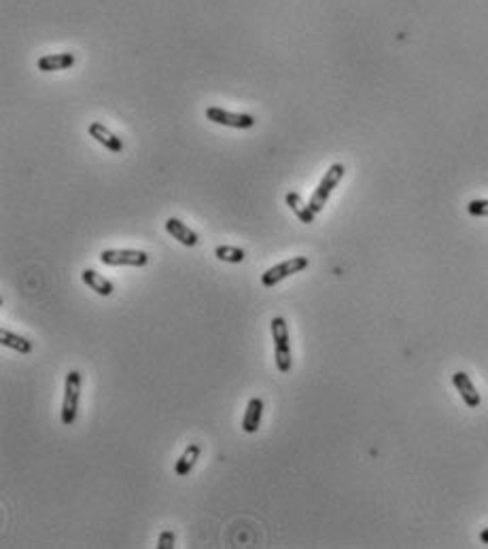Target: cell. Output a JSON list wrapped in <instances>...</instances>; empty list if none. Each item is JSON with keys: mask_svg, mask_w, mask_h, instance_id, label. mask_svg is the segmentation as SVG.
Returning <instances> with one entry per match:
<instances>
[{"mask_svg": "<svg viewBox=\"0 0 488 549\" xmlns=\"http://www.w3.org/2000/svg\"><path fill=\"white\" fill-rule=\"evenodd\" d=\"M272 331V340H274V361L280 373H289L291 371V342H289V329L287 320L282 316H274L270 322Z\"/></svg>", "mask_w": 488, "mask_h": 549, "instance_id": "obj_1", "label": "cell"}, {"mask_svg": "<svg viewBox=\"0 0 488 549\" xmlns=\"http://www.w3.org/2000/svg\"><path fill=\"white\" fill-rule=\"evenodd\" d=\"M81 388H83V377L79 371H68L64 379V401H62V425L72 427L79 416V401Z\"/></svg>", "mask_w": 488, "mask_h": 549, "instance_id": "obj_2", "label": "cell"}, {"mask_svg": "<svg viewBox=\"0 0 488 549\" xmlns=\"http://www.w3.org/2000/svg\"><path fill=\"white\" fill-rule=\"evenodd\" d=\"M344 174H346V167H344L342 163H332V165H330V170L325 172V177L320 179L318 187L314 189V193H312V197H310V202H308V206L312 208V213H314V215H318L320 210H323L325 206H327L332 191L340 185V181L344 179Z\"/></svg>", "mask_w": 488, "mask_h": 549, "instance_id": "obj_3", "label": "cell"}, {"mask_svg": "<svg viewBox=\"0 0 488 549\" xmlns=\"http://www.w3.org/2000/svg\"><path fill=\"white\" fill-rule=\"evenodd\" d=\"M100 261L111 268L130 265V268H145L149 263V255L145 250H132V248H108L100 252Z\"/></svg>", "mask_w": 488, "mask_h": 549, "instance_id": "obj_4", "label": "cell"}, {"mask_svg": "<svg viewBox=\"0 0 488 549\" xmlns=\"http://www.w3.org/2000/svg\"><path fill=\"white\" fill-rule=\"evenodd\" d=\"M306 268H308V257H291V259H287V261H282V263L272 265L270 270H266V272L261 274V284H263L266 288H272V286H276L278 282L287 280L289 276L304 272Z\"/></svg>", "mask_w": 488, "mask_h": 549, "instance_id": "obj_5", "label": "cell"}, {"mask_svg": "<svg viewBox=\"0 0 488 549\" xmlns=\"http://www.w3.org/2000/svg\"><path fill=\"white\" fill-rule=\"evenodd\" d=\"M206 119L217 123V125H225V128H234V130H251L255 128L257 119L249 113H229L221 106H209L206 108Z\"/></svg>", "mask_w": 488, "mask_h": 549, "instance_id": "obj_6", "label": "cell"}, {"mask_svg": "<svg viewBox=\"0 0 488 549\" xmlns=\"http://www.w3.org/2000/svg\"><path fill=\"white\" fill-rule=\"evenodd\" d=\"M88 132H90V136H92L98 145H102L106 151H111V153H121V151H124V140H121L119 136H115V134L106 128L104 123H100V121L90 123Z\"/></svg>", "mask_w": 488, "mask_h": 549, "instance_id": "obj_7", "label": "cell"}, {"mask_svg": "<svg viewBox=\"0 0 488 549\" xmlns=\"http://www.w3.org/2000/svg\"><path fill=\"white\" fill-rule=\"evenodd\" d=\"M453 384H455V388L459 391V395H461V399L465 401L467 407L475 409V407L482 403V397H480L478 388L473 386L471 377H469L465 371H457V373L453 375Z\"/></svg>", "mask_w": 488, "mask_h": 549, "instance_id": "obj_8", "label": "cell"}, {"mask_svg": "<svg viewBox=\"0 0 488 549\" xmlns=\"http://www.w3.org/2000/svg\"><path fill=\"white\" fill-rule=\"evenodd\" d=\"M261 416H263V401L259 397L249 399L247 409H244V418H242V431L244 433H257L261 427Z\"/></svg>", "mask_w": 488, "mask_h": 549, "instance_id": "obj_9", "label": "cell"}, {"mask_svg": "<svg viewBox=\"0 0 488 549\" xmlns=\"http://www.w3.org/2000/svg\"><path fill=\"white\" fill-rule=\"evenodd\" d=\"M166 231H168L177 242H181L183 246H189V248H193V246L200 242L197 233H195L189 225H185L181 219H177V217H170V219L166 221Z\"/></svg>", "mask_w": 488, "mask_h": 549, "instance_id": "obj_10", "label": "cell"}, {"mask_svg": "<svg viewBox=\"0 0 488 549\" xmlns=\"http://www.w3.org/2000/svg\"><path fill=\"white\" fill-rule=\"evenodd\" d=\"M74 56L72 54H49L38 58L36 66L40 72H56V70H68L74 66Z\"/></svg>", "mask_w": 488, "mask_h": 549, "instance_id": "obj_11", "label": "cell"}, {"mask_svg": "<svg viewBox=\"0 0 488 549\" xmlns=\"http://www.w3.org/2000/svg\"><path fill=\"white\" fill-rule=\"evenodd\" d=\"M200 454H202V448L197 443H189L185 448V452L181 454V458L177 460V464H174V473L179 477L189 475L193 471V467H195V462L200 460Z\"/></svg>", "mask_w": 488, "mask_h": 549, "instance_id": "obj_12", "label": "cell"}, {"mask_svg": "<svg viewBox=\"0 0 488 549\" xmlns=\"http://www.w3.org/2000/svg\"><path fill=\"white\" fill-rule=\"evenodd\" d=\"M284 202H287V206L293 210V215L302 221V223H306V225H310V223H314V213H312V208L302 199V195L298 193V191H289L287 195H284Z\"/></svg>", "mask_w": 488, "mask_h": 549, "instance_id": "obj_13", "label": "cell"}, {"mask_svg": "<svg viewBox=\"0 0 488 549\" xmlns=\"http://www.w3.org/2000/svg\"><path fill=\"white\" fill-rule=\"evenodd\" d=\"M81 280H83L94 293L102 295V297H108V295H113V290H115L113 282L106 280V278H104L102 274H98L96 270H83V272H81Z\"/></svg>", "mask_w": 488, "mask_h": 549, "instance_id": "obj_14", "label": "cell"}, {"mask_svg": "<svg viewBox=\"0 0 488 549\" xmlns=\"http://www.w3.org/2000/svg\"><path fill=\"white\" fill-rule=\"evenodd\" d=\"M0 344H3L5 348H9V350L19 352V354H30L32 352V342L30 340H26V337H22V335H17L13 331H7V329L0 331Z\"/></svg>", "mask_w": 488, "mask_h": 549, "instance_id": "obj_15", "label": "cell"}, {"mask_svg": "<svg viewBox=\"0 0 488 549\" xmlns=\"http://www.w3.org/2000/svg\"><path fill=\"white\" fill-rule=\"evenodd\" d=\"M215 257L219 261H225V263H242L244 257H247V252L238 246H217L215 248Z\"/></svg>", "mask_w": 488, "mask_h": 549, "instance_id": "obj_16", "label": "cell"}, {"mask_svg": "<svg viewBox=\"0 0 488 549\" xmlns=\"http://www.w3.org/2000/svg\"><path fill=\"white\" fill-rule=\"evenodd\" d=\"M467 213L471 217H488V199H471L467 204Z\"/></svg>", "mask_w": 488, "mask_h": 549, "instance_id": "obj_17", "label": "cell"}, {"mask_svg": "<svg viewBox=\"0 0 488 549\" xmlns=\"http://www.w3.org/2000/svg\"><path fill=\"white\" fill-rule=\"evenodd\" d=\"M174 541H177L174 532L172 530H164V532L159 534V539H157V549H172L174 547Z\"/></svg>", "mask_w": 488, "mask_h": 549, "instance_id": "obj_18", "label": "cell"}, {"mask_svg": "<svg viewBox=\"0 0 488 549\" xmlns=\"http://www.w3.org/2000/svg\"><path fill=\"white\" fill-rule=\"evenodd\" d=\"M480 541H482L484 545H488V528H484V530L480 532Z\"/></svg>", "mask_w": 488, "mask_h": 549, "instance_id": "obj_19", "label": "cell"}]
</instances>
